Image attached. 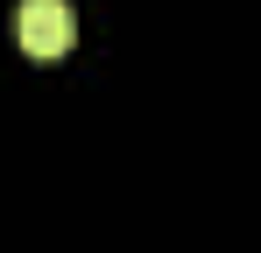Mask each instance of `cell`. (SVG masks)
I'll use <instances>...</instances> for the list:
<instances>
[{
	"label": "cell",
	"mask_w": 261,
	"mask_h": 253,
	"mask_svg": "<svg viewBox=\"0 0 261 253\" xmlns=\"http://www.w3.org/2000/svg\"><path fill=\"white\" fill-rule=\"evenodd\" d=\"M14 36H21V49H29L36 64H49V56H64V49L78 42V21H71L64 0H21V7H14Z\"/></svg>",
	"instance_id": "6da1fadb"
}]
</instances>
